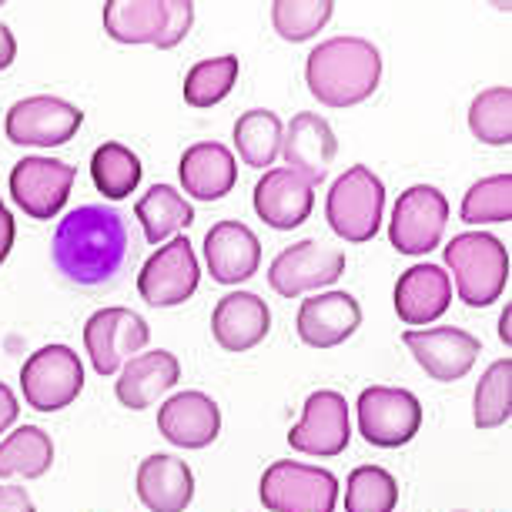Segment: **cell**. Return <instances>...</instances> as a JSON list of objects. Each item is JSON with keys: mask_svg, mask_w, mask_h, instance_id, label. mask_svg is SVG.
Masks as SVG:
<instances>
[{"mask_svg": "<svg viewBox=\"0 0 512 512\" xmlns=\"http://www.w3.org/2000/svg\"><path fill=\"white\" fill-rule=\"evenodd\" d=\"M131 255L128 221L108 205H81L57 221L51 258L71 285L98 288L118 278Z\"/></svg>", "mask_w": 512, "mask_h": 512, "instance_id": "1", "label": "cell"}, {"mask_svg": "<svg viewBox=\"0 0 512 512\" xmlns=\"http://www.w3.org/2000/svg\"><path fill=\"white\" fill-rule=\"evenodd\" d=\"M382 81V54L365 37H332L312 47L305 84L325 108H355L369 101Z\"/></svg>", "mask_w": 512, "mask_h": 512, "instance_id": "2", "label": "cell"}, {"mask_svg": "<svg viewBox=\"0 0 512 512\" xmlns=\"http://www.w3.org/2000/svg\"><path fill=\"white\" fill-rule=\"evenodd\" d=\"M195 24L191 0H108L104 31L118 44H151L171 51L188 37Z\"/></svg>", "mask_w": 512, "mask_h": 512, "instance_id": "3", "label": "cell"}, {"mask_svg": "<svg viewBox=\"0 0 512 512\" xmlns=\"http://www.w3.org/2000/svg\"><path fill=\"white\" fill-rule=\"evenodd\" d=\"M446 265L456 278V295L469 308L499 302L509 285V251L496 235L462 231L446 245Z\"/></svg>", "mask_w": 512, "mask_h": 512, "instance_id": "4", "label": "cell"}, {"mask_svg": "<svg viewBox=\"0 0 512 512\" xmlns=\"http://www.w3.org/2000/svg\"><path fill=\"white\" fill-rule=\"evenodd\" d=\"M382 211H385V185L365 164H355V168L345 171L325 198L328 228L338 238L352 241V245H365V241L379 235Z\"/></svg>", "mask_w": 512, "mask_h": 512, "instance_id": "5", "label": "cell"}, {"mask_svg": "<svg viewBox=\"0 0 512 512\" xmlns=\"http://www.w3.org/2000/svg\"><path fill=\"white\" fill-rule=\"evenodd\" d=\"M258 496L268 512H335L338 479L328 469L278 459L265 469Z\"/></svg>", "mask_w": 512, "mask_h": 512, "instance_id": "6", "label": "cell"}, {"mask_svg": "<svg viewBox=\"0 0 512 512\" xmlns=\"http://www.w3.org/2000/svg\"><path fill=\"white\" fill-rule=\"evenodd\" d=\"M355 412H359L362 439L379 449L409 446L422 429V402L409 389L372 385L359 395Z\"/></svg>", "mask_w": 512, "mask_h": 512, "instance_id": "7", "label": "cell"}, {"mask_svg": "<svg viewBox=\"0 0 512 512\" xmlns=\"http://www.w3.org/2000/svg\"><path fill=\"white\" fill-rule=\"evenodd\" d=\"M24 402L37 412H61L84 392V365L67 345H44L21 369Z\"/></svg>", "mask_w": 512, "mask_h": 512, "instance_id": "8", "label": "cell"}, {"mask_svg": "<svg viewBox=\"0 0 512 512\" xmlns=\"http://www.w3.org/2000/svg\"><path fill=\"white\" fill-rule=\"evenodd\" d=\"M449 225V201L439 188L432 185H412L402 191L392 208L389 221V241L399 255H429L439 248L442 235Z\"/></svg>", "mask_w": 512, "mask_h": 512, "instance_id": "9", "label": "cell"}, {"mask_svg": "<svg viewBox=\"0 0 512 512\" xmlns=\"http://www.w3.org/2000/svg\"><path fill=\"white\" fill-rule=\"evenodd\" d=\"M84 111L77 104L54 98V94H34L11 104L4 121L7 141L21 148H61L81 131Z\"/></svg>", "mask_w": 512, "mask_h": 512, "instance_id": "10", "label": "cell"}, {"mask_svg": "<svg viewBox=\"0 0 512 512\" xmlns=\"http://www.w3.org/2000/svg\"><path fill=\"white\" fill-rule=\"evenodd\" d=\"M151 342L148 322L131 308H101L84 325V349L98 375H114Z\"/></svg>", "mask_w": 512, "mask_h": 512, "instance_id": "11", "label": "cell"}, {"mask_svg": "<svg viewBox=\"0 0 512 512\" xmlns=\"http://www.w3.org/2000/svg\"><path fill=\"white\" fill-rule=\"evenodd\" d=\"M352 425H349V402L335 389H318L305 399L302 422L292 425L288 446L305 456L335 459L349 449Z\"/></svg>", "mask_w": 512, "mask_h": 512, "instance_id": "12", "label": "cell"}, {"mask_svg": "<svg viewBox=\"0 0 512 512\" xmlns=\"http://www.w3.org/2000/svg\"><path fill=\"white\" fill-rule=\"evenodd\" d=\"M201 268L188 238H171L144 262L138 275V292L154 308H175L185 305L198 292Z\"/></svg>", "mask_w": 512, "mask_h": 512, "instance_id": "13", "label": "cell"}, {"mask_svg": "<svg viewBox=\"0 0 512 512\" xmlns=\"http://www.w3.org/2000/svg\"><path fill=\"white\" fill-rule=\"evenodd\" d=\"M77 171L67 161L57 158H24L11 171V195L17 208L34 221H51L61 215V208L71 198Z\"/></svg>", "mask_w": 512, "mask_h": 512, "instance_id": "14", "label": "cell"}, {"mask_svg": "<svg viewBox=\"0 0 512 512\" xmlns=\"http://www.w3.org/2000/svg\"><path fill=\"white\" fill-rule=\"evenodd\" d=\"M345 272V251L325 248L318 241H295L292 248L278 251L268 265V285L282 298H298L315 288L335 285Z\"/></svg>", "mask_w": 512, "mask_h": 512, "instance_id": "15", "label": "cell"}, {"mask_svg": "<svg viewBox=\"0 0 512 512\" xmlns=\"http://www.w3.org/2000/svg\"><path fill=\"white\" fill-rule=\"evenodd\" d=\"M405 349L415 355L419 369L436 382H459L466 379L476 365L482 345L476 335L462 328L442 325V328H409L402 335Z\"/></svg>", "mask_w": 512, "mask_h": 512, "instance_id": "16", "label": "cell"}, {"mask_svg": "<svg viewBox=\"0 0 512 512\" xmlns=\"http://www.w3.org/2000/svg\"><path fill=\"white\" fill-rule=\"evenodd\" d=\"M362 325V305L349 292H322L305 298L295 315V332L312 349H335Z\"/></svg>", "mask_w": 512, "mask_h": 512, "instance_id": "17", "label": "cell"}, {"mask_svg": "<svg viewBox=\"0 0 512 512\" xmlns=\"http://www.w3.org/2000/svg\"><path fill=\"white\" fill-rule=\"evenodd\" d=\"M282 154L295 175H302L312 188L322 185L338 154L332 124H328L322 114H312V111L295 114L292 124H288L282 134Z\"/></svg>", "mask_w": 512, "mask_h": 512, "instance_id": "18", "label": "cell"}, {"mask_svg": "<svg viewBox=\"0 0 512 512\" xmlns=\"http://www.w3.org/2000/svg\"><path fill=\"white\" fill-rule=\"evenodd\" d=\"M205 262L218 285H241L258 275L262 241L241 221H218L205 235Z\"/></svg>", "mask_w": 512, "mask_h": 512, "instance_id": "19", "label": "cell"}, {"mask_svg": "<svg viewBox=\"0 0 512 512\" xmlns=\"http://www.w3.org/2000/svg\"><path fill=\"white\" fill-rule=\"evenodd\" d=\"M158 432L178 449H205L221 432V409L205 392H178L158 409Z\"/></svg>", "mask_w": 512, "mask_h": 512, "instance_id": "20", "label": "cell"}, {"mask_svg": "<svg viewBox=\"0 0 512 512\" xmlns=\"http://www.w3.org/2000/svg\"><path fill=\"white\" fill-rule=\"evenodd\" d=\"M315 208V188L292 168H272L255 185V211L268 228L292 231L305 225Z\"/></svg>", "mask_w": 512, "mask_h": 512, "instance_id": "21", "label": "cell"}, {"mask_svg": "<svg viewBox=\"0 0 512 512\" xmlns=\"http://www.w3.org/2000/svg\"><path fill=\"white\" fill-rule=\"evenodd\" d=\"M272 332V312L258 295L251 292H231L218 298L211 312V335L225 352H248L265 342Z\"/></svg>", "mask_w": 512, "mask_h": 512, "instance_id": "22", "label": "cell"}, {"mask_svg": "<svg viewBox=\"0 0 512 512\" xmlns=\"http://www.w3.org/2000/svg\"><path fill=\"white\" fill-rule=\"evenodd\" d=\"M452 305V278L439 265H412L395 282V315L419 328L436 322Z\"/></svg>", "mask_w": 512, "mask_h": 512, "instance_id": "23", "label": "cell"}, {"mask_svg": "<svg viewBox=\"0 0 512 512\" xmlns=\"http://www.w3.org/2000/svg\"><path fill=\"white\" fill-rule=\"evenodd\" d=\"M178 178L185 195L198 201H221L225 195H231V188L238 181L235 154L218 141H198L181 154Z\"/></svg>", "mask_w": 512, "mask_h": 512, "instance_id": "24", "label": "cell"}, {"mask_svg": "<svg viewBox=\"0 0 512 512\" xmlns=\"http://www.w3.org/2000/svg\"><path fill=\"white\" fill-rule=\"evenodd\" d=\"M138 499L144 509L151 512H185L195 499V476H191L188 462L178 456H164L154 452L138 466V479H134Z\"/></svg>", "mask_w": 512, "mask_h": 512, "instance_id": "25", "label": "cell"}, {"mask_svg": "<svg viewBox=\"0 0 512 512\" xmlns=\"http://www.w3.org/2000/svg\"><path fill=\"white\" fill-rule=\"evenodd\" d=\"M181 379V365L171 352H144L134 355V359L121 369V379L114 385V395L124 409L141 412L151 409L154 402L161 399L164 392H171Z\"/></svg>", "mask_w": 512, "mask_h": 512, "instance_id": "26", "label": "cell"}, {"mask_svg": "<svg viewBox=\"0 0 512 512\" xmlns=\"http://www.w3.org/2000/svg\"><path fill=\"white\" fill-rule=\"evenodd\" d=\"M54 466V442L41 425H21L0 442V479H41Z\"/></svg>", "mask_w": 512, "mask_h": 512, "instance_id": "27", "label": "cell"}, {"mask_svg": "<svg viewBox=\"0 0 512 512\" xmlns=\"http://www.w3.org/2000/svg\"><path fill=\"white\" fill-rule=\"evenodd\" d=\"M285 124L275 111L251 108L235 121V148L248 168H272L282 154Z\"/></svg>", "mask_w": 512, "mask_h": 512, "instance_id": "28", "label": "cell"}, {"mask_svg": "<svg viewBox=\"0 0 512 512\" xmlns=\"http://www.w3.org/2000/svg\"><path fill=\"white\" fill-rule=\"evenodd\" d=\"M134 215H138L141 228H144V238H148L151 245L171 238L181 228L195 225V208H191L185 201V195L171 185H154L148 195L138 198Z\"/></svg>", "mask_w": 512, "mask_h": 512, "instance_id": "29", "label": "cell"}, {"mask_svg": "<svg viewBox=\"0 0 512 512\" xmlns=\"http://www.w3.org/2000/svg\"><path fill=\"white\" fill-rule=\"evenodd\" d=\"M91 178H94V188H98L104 198L121 201L138 188L141 158L128 148V144L104 141L101 148L91 154Z\"/></svg>", "mask_w": 512, "mask_h": 512, "instance_id": "30", "label": "cell"}, {"mask_svg": "<svg viewBox=\"0 0 512 512\" xmlns=\"http://www.w3.org/2000/svg\"><path fill=\"white\" fill-rule=\"evenodd\" d=\"M512 415V359L492 362L472 395V422L476 429H499Z\"/></svg>", "mask_w": 512, "mask_h": 512, "instance_id": "31", "label": "cell"}, {"mask_svg": "<svg viewBox=\"0 0 512 512\" xmlns=\"http://www.w3.org/2000/svg\"><path fill=\"white\" fill-rule=\"evenodd\" d=\"M238 57L235 54H221V57H208V61H198L191 71L185 74V101L191 108H215L231 94L238 81Z\"/></svg>", "mask_w": 512, "mask_h": 512, "instance_id": "32", "label": "cell"}, {"mask_svg": "<svg viewBox=\"0 0 512 512\" xmlns=\"http://www.w3.org/2000/svg\"><path fill=\"white\" fill-rule=\"evenodd\" d=\"M399 482L382 466H359L345 479V512H395Z\"/></svg>", "mask_w": 512, "mask_h": 512, "instance_id": "33", "label": "cell"}, {"mask_svg": "<svg viewBox=\"0 0 512 512\" xmlns=\"http://www.w3.org/2000/svg\"><path fill=\"white\" fill-rule=\"evenodd\" d=\"M469 131L492 148L512 144V88H489L469 104Z\"/></svg>", "mask_w": 512, "mask_h": 512, "instance_id": "34", "label": "cell"}, {"mask_svg": "<svg viewBox=\"0 0 512 512\" xmlns=\"http://www.w3.org/2000/svg\"><path fill=\"white\" fill-rule=\"evenodd\" d=\"M459 215L466 225H506L512 218V175H492L476 181L462 198Z\"/></svg>", "mask_w": 512, "mask_h": 512, "instance_id": "35", "label": "cell"}, {"mask_svg": "<svg viewBox=\"0 0 512 512\" xmlns=\"http://www.w3.org/2000/svg\"><path fill=\"white\" fill-rule=\"evenodd\" d=\"M335 4L332 0H275L272 4V24L282 41L302 44L315 37L332 21Z\"/></svg>", "mask_w": 512, "mask_h": 512, "instance_id": "36", "label": "cell"}, {"mask_svg": "<svg viewBox=\"0 0 512 512\" xmlns=\"http://www.w3.org/2000/svg\"><path fill=\"white\" fill-rule=\"evenodd\" d=\"M0 512H34L31 492L21 486H0Z\"/></svg>", "mask_w": 512, "mask_h": 512, "instance_id": "37", "label": "cell"}, {"mask_svg": "<svg viewBox=\"0 0 512 512\" xmlns=\"http://www.w3.org/2000/svg\"><path fill=\"white\" fill-rule=\"evenodd\" d=\"M17 415H21V402H17L11 385L0 382V436H4V432L17 422Z\"/></svg>", "mask_w": 512, "mask_h": 512, "instance_id": "38", "label": "cell"}, {"mask_svg": "<svg viewBox=\"0 0 512 512\" xmlns=\"http://www.w3.org/2000/svg\"><path fill=\"white\" fill-rule=\"evenodd\" d=\"M14 235H17V228H14V215L7 211V205L0 201V265L7 262V255H11V248H14Z\"/></svg>", "mask_w": 512, "mask_h": 512, "instance_id": "39", "label": "cell"}, {"mask_svg": "<svg viewBox=\"0 0 512 512\" xmlns=\"http://www.w3.org/2000/svg\"><path fill=\"white\" fill-rule=\"evenodd\" d=\"M14 57H17V41H14L11 27L0 24V71H7V67L14 64Z\"/></svg>", "mask_w": 512, "mask_h": 512, "instance_id": "40", "label": "cell"}, {"mask_svg": "<svg viewBox=\"0 0 512 512\" xmlns=\"http://www.w3.org/2000/svg\"><path fill=\"white\" fill-rule=\"evenodd\" d=\"M499 338H502V342H512V335H509V308H506V315H502L499 318Z\"/></svg>", "mask_w": 512, "mask_h": 512, "instance_id": "41", "label": "cell"}]
</instances>
